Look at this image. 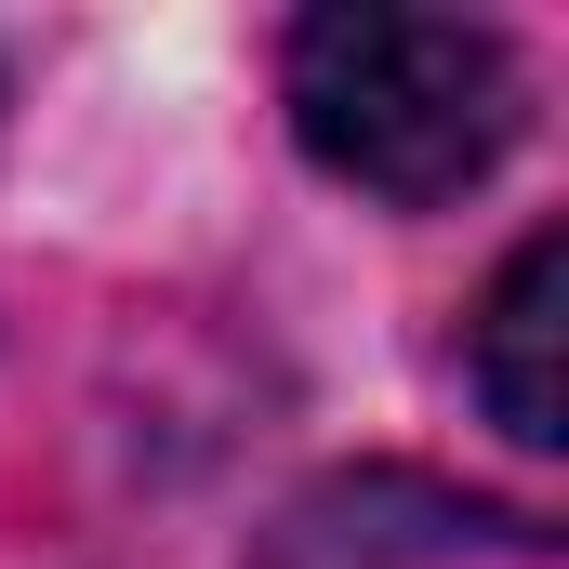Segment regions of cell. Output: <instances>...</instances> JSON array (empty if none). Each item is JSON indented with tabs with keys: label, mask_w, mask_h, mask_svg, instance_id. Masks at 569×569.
<instances>
[{
	"label": "cell",
	"mask_w": 569,
	"mask_h": 569,
	"mask_svg": "<svg viewBox=\"0 0 569 569\" xmlns=\"http://www.w3.org/2000/svg\"><path fill=\"white\" fill-rule=\"evenodd\" d=\"M517 120H530V80H517L503 27L385 13V0H331L291 27V133L358 199L437 212L477 172H503Z\"/></svg>",
	"instance_id": "cell-1"
},
{
	"label": "cell",
	"mask_w": 569,
	"mask_h": 569,
	"mask_svg": "<svg viewBox=\"0 0 569 569\" xmlns=\"http://www.w3.org/2000/svg\"><path fill=\"white\" fill-rule=\"evenodd\" d=\"M463 557H543V530L503 517V503H477V490L371 463V477H318L266 530L252 569H463Z\"/></svg>",
	"instance_id": "cell-2"
},
{
	"label": "cell",
	"mask_w": 569,
	"mask_h": 569,
	"mask_svg": "<svg viewBox=\"0 0 569 569\" xmlns=\"http://www.w3.org/2000/svg\"><path fill=\"white\" fill-rule=\"evenodd\" d=\"M557 345H569V239L543 226V239L503 252V279H490V305H477V345H463L490 425L517 437V450H557V437H569V371H557Z\"/></svg>",
	"instance_id": "cell-3"
}]
</instances>
